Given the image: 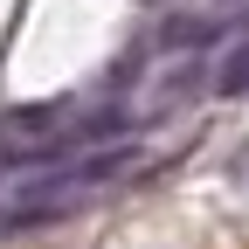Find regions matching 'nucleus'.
I'll list each match as a JSON object with an SVG mask.
<instances>
[{
	"instance_id": "obj_1",
	"label": "nucleus",
	"mask_w": 249,
	"mask_h": 249,
	"mask_svg": "<svg viewBox=\"0 0 249 249\" xmlns=\"http://www.w3.org/2000/svg\"><path fill=\"white\" fill-rule=\"evenodd\" d=\"M242 90H249V35L214 62V97H242Z\"/></svg>"
}]
</instances>
